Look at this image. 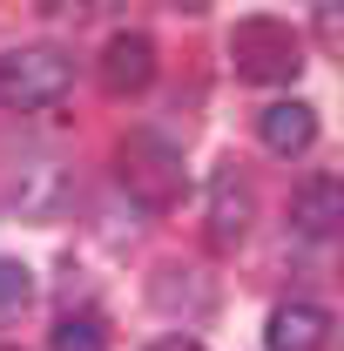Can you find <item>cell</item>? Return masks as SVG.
<instances>
[{
	"instance_id": "9c48e42d",
	"label": "cell",
	"mask_w": 344,
	"mask_h": 351,
	"mask_svg": "<svg viewBox=\"0 0 344 351\" xmlns=\"http://www.w3.org/2000/svg\"><path fill=\"white\" fill-rule=\"evenodd\" d=\"M291 223H297L304 237H331L344 223V182L338 176H310L297 189V203H291Z\"/></svg>"
},
{
	"instance_id": "8fae6325",
	"label": "cell",
	"mask_w": 344,
	"mask_h": 351,
	"mask_svg": "<svg viewBox=\"0 0 344 351\" xmlns=\"http://www.w3.org/2000/svg\"><path fill=\"white\" fill-rule=\"evenodd\" d=\"M27 298H34V270L21 257H0V317H21Z\"/></svg>"
},
{
	"instance_id": "ba28073f",
	"label": "cell",
	"mask_w": 344,
	"mask_h": 351,
	"mask_svg": "<svg viewBox=\"0 0 344 351\" xmlns=\"http://www.w3.org/2000/svg\"><path fill=\"white\" fill-rule=\"evenodd\" d=\"M257 142L270 156H304V149L317 142V115H310L304 101H270L257 115Z\"/></svg>"
},
{
	"instance_id": "7a4b0ae2",
	"label": "cell",
	"mask_w": 344,
	"mask_h": 351,
	"mask_svg": "<svg viewBox=\"0 0 344 351\" xmlns=\"http://www.w3.org/2000/svg\"><path fill=\"white\" fill-rule=\"evenodd\" d=\"M230 68H236V82H250V88H291L297 68H304V47L284 21H236Z\"/></svg>"
},
{
	"instance_id": "277c9868",
	"label": "cell",
	"mask_w": 344,
	"mask_h": 351,
	"mask_svg": "<svg viewBox=\"0 0 344 351\" xmlns=\"http://www.w3.org/2000/svg\"><path fill=\"white\" fill-rule=\"evenodd\" d=\"M68 196H75V182H68V169L61 162H27V169L7 182V210L27 223H47L68 210Z\"/></svg>"
},
{
	"instance_id": "7c38bea8",
	"label": "cell",
	"mask_w": 344,
	"mask_h": 351,
	"mask_svg": "<svg viewBox=\"0 0 344 351\" xmlns=\"http://www.w3.org/2000/svg\"><path fill=\"white\" fill-rule=\"evenodd\" d=\"M149 351H203V345H196V338H182V331H169V338H156Z\"/></svg>"
},
{
	"instance_id": "8992f818",
	"label": "cell",
	"mask_w": 344,
	"mask_h": 351,
	"mask_svg": "<svg viewBox=\"0 0 344 351\" xmlns=\"http://www.w3.org/2000/svg\"><path fill=\"white\" fill-rule=\"evenodd\" d=\"M156 82V41L149 34H115V41L101 47V88L108 95H142V88Z\"/></svg>"
},
{
	"instance_id": "4fadbf2b",
	"label": "cell",
	"mask_w": 344,
	"mask_h": 351,
	"mask_svg": "<svg viewBox=\"0 0 344 351\" xmlns=\"http://www.w3.org/2000/svg\"><path fill=\"white\" fill-rule=\"evenodd\" d=\"M0 351H21V345H0Z\"/></svg>"
},
{
	"instance_id": "5b68a950",
	"label": "cell",
	"mask_w": 344,
	"mask_h": 351,
	"mask_svg": "<svg viewBox=\"0 0 344 351\" xmlns=\"http://www.w3.org/2000/svg\"><path fill=\"white\" fill-rule=\"evenodd\" d=\"M324 345H331V311L310 304V298L277 304L263 324V351H324Z\"/></svg>"
},
{
	"instance_id": "6da1fadb",
	"label": "cell",
	"mask_w": 344,
	"mask_h": 351,
	"mask_svg": "<svg viewBox=\"0 0 344 351\" xmlns=\"http://www.w3.org/2000/svg\"><path fill=\"white\" fill-rule=\"evenodd\" d=\"M68 88H75V61H68V47L27 41V47H7V54H0V101L21 108V115L54 108Z\"/></svg>"
},
{
	"instance_id": "3957f363",
	"label": "cell",
	"mask_w": 344,
	"mask_h": 351,
	"mask_svg": "<svg viewBox=\"0 0 344 351\" xmlns=\"http://www.w3.org/2000/svg\"><path fill=\"white\" fill-rule=\"evenodd\" d=\"M122 182H129L135 203L169 210V203H182V189H189V162H182V149H175L169 135L142 129V135L122 142Z\"/></svg>"
},
{
	"instance_id": "30bf717a",
	"label": "cell",
	"mask_w": 344,
	"mask_h": 351,
	"mask_svg": "<svg viewBox=\"0 0 344 351\" xmlns=\"http://www.w3.org/2000/svg\"><path fill=\"white\" fill-rule=\"evenodd\" d=\"M47 351H108V324L95 311H68L54 331H47Z\"/></svg>"
},
{
	"instance_id": "52a82bcc",
	"label": "cell",
	"mask_w": 344,
	"mask_h": 351,
	"mask_svg": "<svg viewBox=\"0 0 344 351\" xmlns=\"http://www.w3.org/2000/svg\"><path fill=\"white\" fill-rule=\"evenodd\" d=\"M243 230H250V182L236 169H216V182H210V243L230 250Z\"/></svg>"
}]
</instances>
